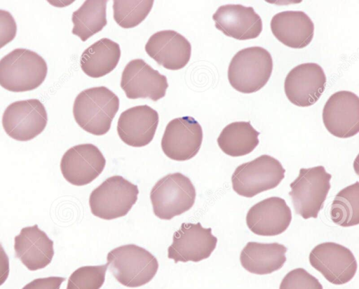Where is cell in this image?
<instances>
[{"label": "cell", "instance_id": "cell-1", "mask_svg": "<svg viewBox=\"0 0 359 289\" xmlns=\"http://www.w3.org/2000/svg\"><path fill=\"white\" fill-rule=\"evenodd\" d=\"M119 108L118 96L105 86L81 91L76 97L73 115L77 124L94 135H103L110 129Z\"/></svg>", "mask_w": 359, "mask_h": 289}, {"label": "cell", "instance_id": "cell-2", "mask_svg": "<svg viewBox=\"0 0 359 289\" xmlns=\"http://www.w3.org/2000/svg\"><path fill=\"white\" fill-rule=\"evenodd\" d=\"M47 72L41 55L27 48H15L0 60V86L15 93L32 90L44 81Z\"/></svg>", "mask_w": 359, "mask_h": 289}, {"label": "cell", "instance_id": "cell-3", "mask_svg": "<svg viewBox=\"0 0 359 289\" xmlns=\"http://www.w3.org/2000/svg\"><path fill=\"white\" fill-rule=\"evenodd\" d=\"M108 267L114 278L124 286L137 288L151 281L158 269L157 259L135 244L117 247L108 253Z\"/></svg>", "mask_w": 359, "mask_h": 289}, {"label": "cell", "instance_id": "cell-4", "mask_svg": "<svg viewBox=\"0 0 359 289\" xmlns=\"http://www.w3.org/2000/svg\"><path fill=\"white\" fill-rule=\"evenodd\" d=\"M273 70L270 53L259 46L243 48L232 58L228 68L231 86L242 93H252L263 88Z\"/></svg>", "mask_w": 359, "mask_h": 289}, {"label": "cell", "instance_id": "cell-5", "mask_svg": "<svg viewBox=\"0 0 359 289\" xmlns=\"http://www.w3.org/2000/svg\"><path fill=\"white\" fill-rule=\"evenodd\" d=\"M196 189L190 179L180 173L168 174L160 179L150 192L154 215L170 220L192 208Z\"/></svg>", "mask_w": 359, "mask_h": 289}, {"label": "cell", "instance_id": "cell-6", "mask_svg": "<svg viewBox=\"0 0 359 289\" xmlns=\"http://www.w3.org/2000/svg\"><path fill=\"white\" fill-rule=\"evenodd\" d=\"M331 177L323 166L300 168L289 192L297 214L305 220L317 218L330 189Z\"/></svg>", "mask_w": 359, "mask_h": 289}, {"label": "cell", "instance_id": "cell-7", "mask_svg": "<svg viewBox=\"0 0 359 289\" xmlns=\"http://www.w3.org/2000/svg\"><path fill=\"white\" fill-rule=\"evenodd\" d=\"M280 162L267 154L238 166L231 176L233 191L240 196L252 198L276 187L285 177Z\"/></svg>", "mask_w": 359, "mask_h": 289}, {"label": "cell", "instance_id": "cell-8", "mask_svg": "<svg viewBox=\"0 0 359 289\" xmlns=\"http://www.w3.org/2000/svg\"><path fill=\"white\" fill-rule=\"evenodd\" d=\"M137 185L121 175L106 179L91 192L89 206L95 216L110 220L123 217L137 200Z\"/></svg>", "mask_w": 359, "mask_h": 289}, {"label": "cell", "instance_id": "cell-9", "mask_svg": "<svg viewBox=\"0 0 359 289\" xmlns=\"http://www.w3.org/2000/svg\"><path fill=\"white\" fill-rule=\"evenodd\" d=\"M48 115L38 99L15 101L10 104L2 116V126L6 134L18 141H28L45 129Z\"/></svg>", "mask_w": 359, "mask_h": 289}, {"label": "cell", "instance_id": "cell-10", "mask_svg": "<svg viewBox=\"0 0 359 289\" xmlns=\"http://www.w3.org/2000/svg\"><path fill=\"white\" fill-rule=\"evenodd\" d=\"M309 262L327 281L334 285L349 282L357 271V262L353 253L334 242H325L315 246L309 254Z\"/></svg>", "mask_w": 359, "mask_h": 289}, {"label": "cell", "instance_id": "cell-11", "mask_svg": "<svg viewBox=\"0 0 359 289\" xmlns=\"http://www.w3.org/2000/svg\"><path fill=\"white\" fill-rule=\"evenodd\" d=\"M217 238L211 228H204L200 222L181 224L168 248V257L178 262H200L208 258L216 248Z\"/></svg>", "mask_w": 359, "mask_h": 289}, {"label": "cell", "instance_id": "cell-12", "mask_svg": "<svg viewBox=\"0 0 359 289\" xmlns=\"http://www.w3.org/2000/svg\"><path fill=\"white\" fill-rule=\"evenodd\" d=\"M203 141V130L193 117L183 116L171 120L165 127L161 148L175 161H187L198 152Z\"/></svg>", "mask_w": 359, "mask_h": 289}, {"label": "cell", "instance_id": "cell-13", "mask_svg": "<svg viewBox=\"0 0 359 289\" xmlns=\"http://www.w3.org/2000/svg\"><path fill=\"white\" fill-rule=\"evenodd\" d=\"M323 121L334 136L348 138L359 132V98L348 90L333 93L323 109Z\"/></svg>", "mask_w": 359, "mask_h": 289}, {"label": "cell", "instance_id": "cell-14", "mask_svg": "<svg viewBox=\"0 0 359 289\" xmlns=\"http://www.w3.org/2000/svg\"><path fill=\"white\" fill-rule=\"evenodd\" d=\"M106 160L93 144H81L69 149L62 156L60 170L70 184L83 186L95 180L103 171Z\"/></svg>", "mask_w": 359, "mask_h": 289}, {"label": "cell", "instance_id": "cell-15", "mask_svg": "<svg viewBox=\"0 0 359 289\" xmlns=\"http://www.w3.org/2000/svg\"><path fill=\"white\" fill-rule=\"evenodd\" d=\"M326 76L323 68L314 62L299 65L287 74L284 83L285 95L298 107L316 103L325 90Z\"/></svg>", "mask_w": 359, "mask_h": 289}, {"label": "cell", "instance_id": "cell-16", "mask_svg": "<svg viewBox=\"0 0 359 289\" xmlns=\"http://www.w3.org/2000/svg\"><path fill=\"white\" fill-rule=\"evenodd\" d=\"M121 87L129 99L150 98L157 101L165 95L167 78L142 59L130 61L125 67Z\"/></svg>", "mask_w": 359, "mask_h": 289}, {"label": "cell", "instance_id": "cell-17", "mask_svg": "<svg viewBox=\"0 0 359 289\" xmlns=\"http://www.w3.org/2000/svg\"><path fill=\"white\" fill-rule=\"evenodd\" d=\"M292 221V212L285 201L278 196L265 199L254 206L246 215L249 229L259 236H273L283 233Z\"/></svg>", "mask_w": 359, "mask_h": 289}, {"label": "cell", "instance_id": "cell-18", "mask_svg": "<svg viewBox=\"0 0 359 289\" xmlns=\"http://www.w3.org/2000/svg\"><path fill=\"white\" fill-rule=\"evenodd\" d=\"M212 19L217 29L237 40L255 39L262 31V19L251 6L223 5L217 9Z\"/></svg>", "mask_w": 359, "mask_h": 289}, {"label": "cell", "instance_id": "cell-19", "mask_svg": "<svg viewBox=\"0 0 359 289\" xmlns=\"http://www.w3.org/2000/svg\"><path fill=\"white\" fill-rule=\"evenodd\" d=\"M147 53L159 65L178 70L189 62L191 54L189 41L174 30H162L152 34L145 45Z\"/></svg>", "mask_w": 359, "mask_h": 289}, {"label": "cell", "instance_id": "cell-20", "mask_svg": "<svg viewBox=\"0 0 359 289\" xmlns=\"http://www.w3.org/2000/svg\"><path fill=\"white\" fill-rule=\"evenodd\" d=\"M158 121V112L151 107L146 105L133 107L121 114L117 133L126 144L142 147L153 140Z\"/></svg>", "mask_w": 359, "mask_h": 289}, {"label": "cell", "instance_id": "cell-21", "mask_svg": "<svg viewBox=\"0 0 359 289\" xmlns=\"http://www.w3.org/2000/svg\"><path fill=\"white\" fill-rule=\"evenodd\" d=\"M15 257L30 271L43 269L54 255L53 241L37 224L24 227L15 236Z\"/></svg>", "mask_w": 359, "mask_h": 289}, {"label": "cell", "instance_id": "cell-22", "mask_svg": "<svg viewBox=\"0 0 359 289\" xmlns=\"http://www.w3.org/2000/svg\"><path fill=\"white\" fill-rule=\"evenodd\" d=\"M274 36L292 48H303L313 39L314 25L302 11H286L274 15L271 20Z\"/></svg>", "mask_w": 359, "mask_h": 289}, {"label": "cell", "instance_id": "cell-23", "mask_svg": "<svg viewBox=\"0 0 359 289\" xmlns=\"http://www.w3.org/2000/svg\"><path fill=\"white\" fill-rule=\"evenodd\" d=\"M287 248L278 243L248 242L240 254L242 267L248 271L265 275L279 270L286 261Z\"/></svg>", "mask_w": 359, "mask_h": 289}, {"label": "cell", "instance_id": "cell-24", "mask_svg": "<svg viewBox=\"0 0 359 289\" xmlns=\"http://www.w3.org/2000/svg\"><path fill=\"white\" fill-rule=\"evenodd\" d=\"M121 58L118 43L102 38L87 48L80 60L81 68L90 77L99 78L113 71Z\"/></svg>", "mask_w": 359, "mask_h": 289}, {"label": "cell", "instance_id": "cell-25", "mask_svg": "<svg viewBox=\"0 0 359 289\" xmlns=\"http://www.w3.org/2000/svg\"><path fill=\"white\" fill-rule=\"evenodd\" d=\"M259 132L250 121H236L226 126L219 137L217 144L226 154L242 156L251 153L258 145Z\"/></svg>", "mask_w": 359, "mask_h": 289}, {"label": "cell", "instance_id": "cell-26", "mask_svg": "<svg viewBox=\"0 0 359 289\" xmlns=\"http://www.w3.org/2000/svg\"><path fill=\"white\" fill-rule=\"evenodd\" d=\"M106 9V0L85 1L82 6L72 13V34L78 36L82 41H86L100 32L107 23Z\"/></svg>", "mask_w": 359, "mask_h": 289}, {"label": "cell", "instance_id": "cell-27", "mask_svg": "<svg viewBox=\"0 0 359 289\" xmlns=\"http://www.w3.org/2000/svg\"><path fill=\"white\" fill-rule=\"evenodd\" d=\"M332 222L348 227L359 224V182L346 187L335 196L330 210Z\"/></svg>", "mask_w": 359, "mask_h": 289}, {"label": "cell", "instance_id": "cell-28", "mask_svg": "<svg viewBox=\"0 0 359 289\" xmlns=\"http://www.w3.org/2000/svg\"><path fill=\"white\" fill-rule=\"evenodd\" d=\"M153 0H115L113 1L114 19L123 28H133L149 15Z\"/></svg>", "mask_w": 359, "mask_h": 289}, {"label": "cell", "instance_id": "cell-29", "mask_svg": "<svg viewBox=\"0 0 359 289\" xmlns=\"http://www.w3.org/2000/svg\"><path fill=\"white\" fill-rule=\"evenodd\" d=\"M107 267V263L78 268L70 275L67 289H100L104 284Z\"/></svg>", "mask_w": 359, "mask_h": 289}, {"label": "cell", "instance_id": "cell-30", "mask_svg": "<svg viewBox=\"0 0 359 289\" xmlns=\"http://www.w3.org/2000/svg\"><path fill=\"white\" fill-rule=\"evenodd\" d=\"M279 289H323L322 284L303 268L289 271L283 278Z\"/></svg>", "mask_w": 359, "mask_h": 289}, {"label": "cell", "instance_id": "cell-31", "mask_svg": "<svg viewBox=\"0 0 359 289\" xmlns=\"http://www.w3.org/2000/svg\"><path fill=\"white\" fill-rule=\"evenodd\" d=\"M17 33V25L10 12L0 9V49L12 41Z\"/></svg>", "mask_w": 359, "mask_h": 289}, {"label": "cell", "instance_id": "cell-32", "mask_svg": "<svg viewBox=\"0 0 359 289\" xmlns=\"http://www.w3.org/2000/svg\"><path fill=\"white\" fill-rule=\"evenodd\" d=\"M65 278L60 276H49L46 278H36L22 289H60Z\"/></svg>", "mask_w": 359, "mask_h": 289}, {"label": "cell", "instance_id": "cell-33", "mask_svg": "<svg viewBox=\"0 0 359 289\" xmlns=\"http://www.w3.org/2000/svg\"><path fill=\"white\" fill-rule=\"evenodd\" d=\"M9 271V259L0 243V285L6 281Z\"/></svg>", "mask_w": 359, "mask_h": 289}]
</instances>
